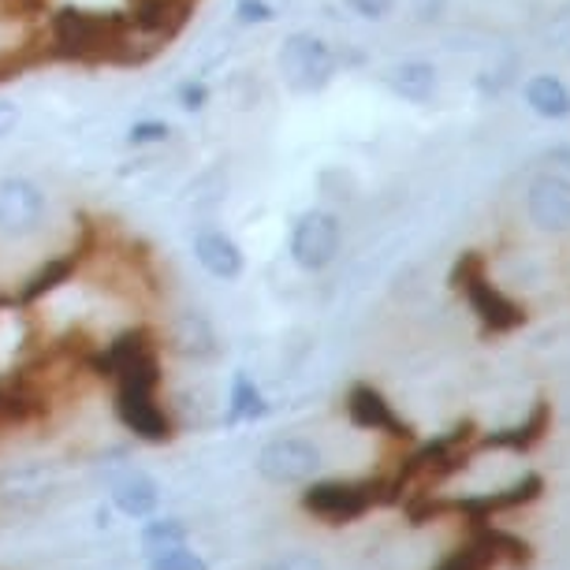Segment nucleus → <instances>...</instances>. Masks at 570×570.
<instances>
[{
    "instance_id": "f257e3e1",
    "label": "nucleus",
    "mask_w": 570,
    "mask_h": 570,
    "mask_svg": "<svg viewBox=\"0 0 570 570\" xmlns=\"http://www.w3.org/2000/svg\"><path fill=\"white\" fill-rule=\"evenodd\" d=\"M451 288L467 294V302L489 332H515L526 325V306H518V302L507 299L500 288H492L489 277H484L481 254H473V250L462 254L459 265L451 269Z\"/></svg>"
},
{
    "instance_id": "f03ea898",
    "label": "nucleus",
    "mask_w": 570,
    "mask_h": 570,
    "mask_svg": "<svg viewBox=\"0 0 570 570\" xmlns=\"http://www.w3.org/2000/svg\"><path fill=\"white\" fill-rule=\"evenodd\" d=\"M500 563L507 567H529L534 563V548L515 534H503V529L473 526V537L459 552H451L436 570H496Z\"/></svg>"
},
{
    "instance_id": "7ed1b4c3",
    "label": "nucleus",
    "mask_w": 570,
    "mask_h": 570,
    "mask_svg": "<svg viewBox=\"0 0 570 570\" xmlns=\"http://www.w3.org/2000/svg\"><path fill=\"white\" fill-rule=\"evenodd\" d=\"M373 503H384V481H321L302 492V507L325 522L362 518Z\"/></svg>"
},
{
    "instance_id": "20e7f679",
    "label": "nucleus",
    "mask_w": 570,
    "mask_h": 570,
    "mask_svg": "<svg viewBox=\"0 0 570 570\" xmlns=\"http://www.w3.org/2000/svg\"><path fill=\"white\" fill-rule=\"evenodd\" d=\"M280 71L291 90L299 93H317L325 90L336 75V53L328 49L321 37L313 34H291L280 49Z\"/></svg>"
},
{
    "instance_id": "39448f33",
    "label": "nucleus",
    "mask_w": 570,
    "mask_h": 570,
    "mask_svg": "<svg viewBox=\"0 0 570 570\" xmlns=\"http://www.w3.org/2000/svg\"><path fill=\"white\" fill-rule=\"evenodd\" d=\"M339 239H344V232H339L336 216L325 213V209H310V213H302L291 227V258L299 269L321 272L336 261Z\"/></svg>"
},
{
    "instance_id": "423d86ee",
    "label": "nucleus",
    "mask_w": 570,
    "mask_h": 570,
    "mask_svg": "<svg viewBox=\"0 0 570 570\" xmlns=\"http://www.w3.org/2000/svg\"><path fill=\"white\" fill-rule=\"evenodd\" d=\"M321 470V448L302 436H280L258 451V473L272 484H302Z\"/></svg>"
},
{
    "instance_id": "0eeeda50",
    "label": "nucleus",
    "mask_w": 570,
    "mask_h": 570,
    "mask_svg": "<svg viewBox=\"0 0 570 570\" xmlns=\"http://www.w3.org/2000/svg\"><path fill=\"white\" fill-rule=\"evenodd\" d=\"M45 221V190L26 176L0 179V235H31Z\"/></svg>"
},
{
    "instance_id": "6e6552de",
    "label": "nucleus",
    "mask_w": 570,
    "mask_h": 570,
    "mask_svg": "<svg viewBox=\"0 0 570 570\" xmlns=\"http://www.w3.org/2000/svg\"><path fill=\"white\" fill-rule=\"evenodd\" d=\"M116 414L131 433L142 436V440L160 444V440L172 436V422H168V414L157 406V399H154L149 388H120Z\"/></svg>"
},
{
    "instance_id": "1a4fd4ad",
    "label": "nucleus",
    "mask_w": 570,
    "mask_h": 570,
    "mask_svg": "<svg viewBox=\"0 0 570 570\" xmlns=\"http://www.w3.org/2000/svg\"><path fill=\"white\" fill-rule=\"evenodd\" d=\"M529 221L540 232H567L570 227V179L540 176L529 187Z\"/></svg>"
},
{
    "instance_id": "9d476101",
    "label": "nucleus",
    "mask_w": 570,
    "mask_h": 570,
    "mask_svg": "<svg viewBox=\"0 0 570 570\" xmlns=\"http://www.w3.org/2000/svg\"><path fill=\"white\" fill-rule=\"evenodd\" d=\"M347 414H350V422L362 425V429H373V433L380 429V433H388V436H399V440H411V425L399 422L395 411H392V403H388V399L380 395L377 388H369V384H355V388H350Z\"/></svg>"
},
{
    "instance_id": "9b49d317",
    "label": "nucleus",
    "mask_w": 570,
    "mask_h": 570,
    "mask_svg": "<svg viewBox=\"0 0 570 570\" xmlns=\"http://www.w3.org/2000/svg\"><path fill=\"white\" fill-rule=\"evenodd\" d=\"M194 258L198 265L216 280H235L243 272V250L232 235L216 232V227H205V232L194 235Z\"/></svg>"
},
{
    "instance_id": "f8f14e48",
    "label": "nucleus",
    "mask_w": 570,
    "mask_h": 570,
    "mask_svg": "<svg viewBox=\"0 0 570 570\" xmlns=\"http://www.w3.org/2000/svg\"><path fill=\"white\" fill-rule=\"evenodd\" d=\"M552 429V403L548 399H537L534 403V414L526 417L515 429H503V433H492L481 440V448H507V451H529L545 440V433Z\"/></svg>"
},
{
    "instance_id": "ddd939ff",
    "label": "nucleus",
    "mask_w": 570,
    "mask_h": 570,
    "mask_svg": "<svg viewBox=\"0 0 570 570\" xmlns=\"http://www.w3.org/2000/svg\"><path fill=\"white\" fill-rule=\"evenodd\" d=\"M384 79H388V87H392L395 98L414 101V104L429 101L433 93H436V68H433V64H425V60H403V64H395V68L388 71Z\"/></svg>"
},
{
    "instance_id": "4468645a",
    "label": "nucleus",
    "mask_w": 570,
    "mask_h": 570,
    "mask_svg": "<svg viewBox=\"0 0 570 570\" xmlns=\"http://www.w3.org/2000/svg\"><path fill=\"white\" fill-rule=\"evenodd\" d=\"M112 500H116V507L123 511V515L146 518L157 511L160 492H157V481L146 478V473H127L123 481L112 484Z\"/></svg>"
},
{
    "instance_id": "2eb2a0df",
    "label": "nucleus",
    "mask_w": 570,
    "mask_h": 570,
    "mask_svg": "<svg viewBox=\"0 0 570 570\" xmlns=\"http://www.w3.org/2000/svg\"><path fill=\"white\" fill-rule=\"evenodd\" d=\"M526 101H529V109H534L537 116H545V120L570 116V90L559 79H552V75H537V79H529Z\"/></svg>"
},
{
    "instance_id": "dca6fc26",
    "label": "nucleus",
    "mask_w": 570,
    "mask_h": 570,
    "mask_svg": "<svg viewBox=\"0 0 570 570\" xmlns=\"http://www.w3.org/2000/svg\"><path fill=\"white\" fill-rule=\"evenodd\" d=\"M213 344H216L213 328H209V321L198 317V313H187L176 325V347L183 350L187 358H209L216 350Z\"/></svg>"
},
{
    "instance_id": "f3484780",
    "label": "nucleus",
    "mask_w": 570,
    "mask_h": 570,
    "mask_svg": "<svg viewBox=\"0 0 570 570\" xmlns=\"http://www.w3.org/2000/svg\"><path fill=\"white\" fill-rule=\"evenodd\" d=\"M187 540V529L179 526L176 518H165V522H149L146 529H142V545H146V552H165V548H179Z\"/></svg>"
},
{
    "instance_id": "a211bd4d",
    "label": "nucleus",
    "mask_w": 570,
    "mask_h": 570,
    "mask_svg": "<svg viewBox=\"0 0 570 570\" xmlns=\"http://www.w3.org/2000/svg\"><path fill=\"white\" fill-rule=\"evenodd\" d=\"M269 406L258 388L250 384L246 377H235V392H232V417H261Z\"/></svg>"
},
{
    "instance_id": "6ab92c4d",
    "label": "nucleus",
    "mask_w": 570,
    "mask_h": 570,
    "mask_svg": "<svg viewBox=\"0 0 570 570\" xmlns=\"http://www.w3.org/2000/svg\"><path fill=\"white\" fill-rule=\"evenodd\" d=\"M149 570H209V563L198 552H190V548H165V552L154 556V563Z\"/></svg>"
},
{
    "instance_id": "aec40b11",
    "label": "nucleus",
    "mask_w": 570,
    "mask_h": 570,
    "mask_svg": "<svg viewBox=\"0 0 570 570\" xmlns=\"http://www.w3.org/2000/svg\"><path fill=\"white\" fill-rule=\"evenodd\" d=\"M68 272H71V265H68V261H56V265H49V269L37 272V277L31 280V288L23 291V299H37V294H42V291L56 288V283H60L64 277H68Z\"/></svg>"
},
{
    "instance_id": "412c9836",
    "label": "nucleus",
    "mask_w": 570,
    "mask_h": 570,
    "mask_svg": "<svg viewBox=\"0 0 570 570\" xmlns=\"http://www.w3.org/2000/svg\"><path fill=\"white\" fill-rule=\"evenodd\" d=\"M235 15H239V23H254V26L272 23V19H277L272 4H265V0H239V4H235Z\"/></svg>"
},
{
    "instance_id": "4be33fe9",
    "label": "nucleus",
    "mask_w": 570,
    "mask_h": 570,
    "mask_svg": "<svg viewBox=\"0 0 570 570\" xmlns=\"http://www.w3.org/2000/svg\"><path fill=\"white\" fill-rule=\"evenodd\" d=\"M135 146H146V142H165L168 138V123H160V120H142L131 127V135H127Z\"/></svg>"
},
{
    "instance_id": "5701e85b",
    "label": "nucleus",
    "mask_w": 570,
    "mask_h": 570,
    "mask_svg": "<svg viewBox=\"0 0 570 570\" xmlns=\"http://www.w3.org/2000/svg\"><path fill=\"white\" fill-rule=\"evenodd\" d=\"M265 570H325V567H321L317 559L306 556V552H291V556L272 559V563L265 567Z\"/></svg>"
},
{
    "instance_id": "b1692460",
    "label": "nucleus",
    "mask_w": 570,
    "mask_h": 570,
    "mask_svg": "<svg viewBox=\"0 0 570 570\" xmlns=\"http://www.w3.org/2000/svg\"><path fill=\"white\" fill-rule=\"evenodd\" d=\"M347 4L355 8V12L362 19H373V23H377V19H388V12H392L395 0H347Z\"/></svg>"
},
{
    "instance_id": "393cba45",
    "label": "nucleus",
    "mask_w": 570,
    "mask_h": 570,
    "mask_svg": "<svg viewBox=\"0 0 570 570\" xmlns=\"http://www.w3.org/2000/svg\"><path fill=\"white\" fill-rule=\"evenodd\" d=\"M205 87L202 82H183V87H179V101H183V109H190V112H198V109H205Z\"/></svg>"
},
{
    "instance_id": "a878e982",
    "label": "nucleus",
    "mask_w": 570,
    "mask_h": 570,
    "mask_svg": "<svg viewBox=\"0 0 570 570\" xmlns=\"http://www.w3.org/2000/svg\"><path fill=\"white\" fill-rule=\"evenodd\" d=\"M19 127V104L0 98V138H8Z\"/></svg>"
},
{
    "instance_id": "bb28decb",
    "label": "nucleus",
    "mask_w": 570,
    "mask_h": 570,
    "mask_svg": "<svg viewBox=\"0 0 570 570\" xmlns=\"http://www.w3.org/2000/svg\"><path fill=\"white\" fill-rule=\"evenodd\" d=\"M414 8H417V19L433 23V19H440V12H444V0H414Z\"/></svg>"
},
{
    "instance_id": "cd10ccee",
    "label": "nucleus",
    "mask_w": 570,
    "mask_h": 570,
    "mask_svg": "<svg viewBox=\"0 0 570 570\" xmlns=\"http://www.w3.org/2000/svg\"><path fill=\"white\" fill-rule=\"evenodd\" d=\"M0 406H4V399H0Z\"/></svg>"
}]
</instances>
